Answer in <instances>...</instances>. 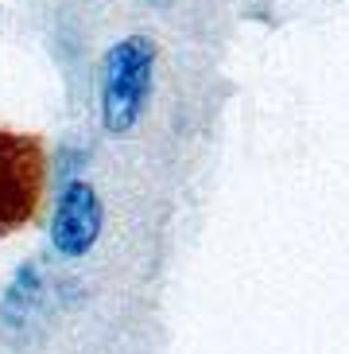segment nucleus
Returning <instances> with one entry per match:
<instances>
[{"label": "nucleus", "mask_w": 349, "mask_h": 354, "mask_svg": "<svg viewBox=\"0 0 349 354\" xmlns=\"http://www.w3.org/2000/svg\"><path fill=\"white\" fill-rule=\"evenodd\" d=\"M43 183H47L43 145L28 133L0 129V238L23 230L35 218Z\"/></svg>", "instance_id": "obj_2"}, {"label": "nucleus", "mask_w": 349, "mask_h": 354, "mask_svg": "<svg viewBox=\"0 0 349 354\" xmlns=\"http://www.w3.org/2000/svg\"><path fill=\"white\" fill-rule=\"evenodd\" d=\"M155 39L124 35L101 59V125L109 136H128L148 109L155 78Z\"/></svg>", "instance_id": "obj_1"}, {"label": "nucleus", "mask_w": 349, "mask_h": 354, "mask_svg": "<svg viewBox=\"0 0 349 354\" xmlns=\"http://www.w3.org/2000/svg\"><path fill=\"white\" fill-rule=\"evenodd\" d=\"M39 265H23L16 277H12L8 292H4V300H0V331H20L23 323L31 319V312H35V304H39Z\"/></svg>", "instance_id": "obj_4"}, {"label": "nucleus", "mask_w": 349, "mask_h": 354, "mask_svg": "<svg viewBox=\"0 0 349 354\" xmlns=\"http://www.w3.org/2000/svg\"><path fill=\"white\" fill-rule=\"evenodd\" d=\"M101 226H105V207L93 191V183H86V179L62 183L51 214V250L70 261L86 257L101 238Z\"/></svg>", "instance_id": "obj_3"}]
</instances>
